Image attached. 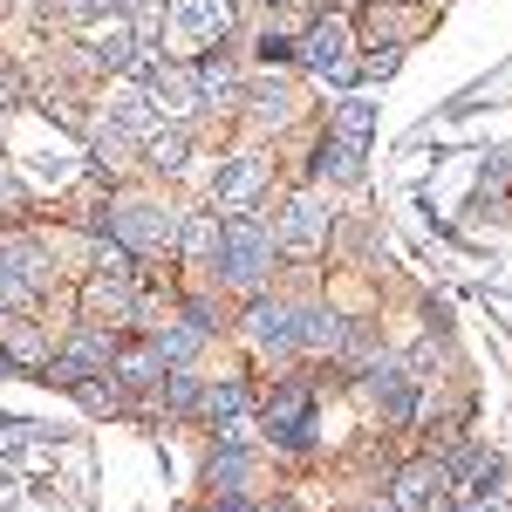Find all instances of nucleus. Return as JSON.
Wrapping results in <instances>:
<instances>
[{
	"instance_id": "obj_16",
	"label": "nucleus",
	"mask_w": 512,
	"mask_h": 512,
	"mask_svg": "<svg viewBox=\"0 0 512 512\" xmlns=\"http://www.w3.org/2000/svg\"><path fill=\"white\" fill-rule=\"evenodd\" d=\"M151 117H158V110H151L144 89H117V96H110V123H117L123 137H151Z\"/></svg>"
},
{
	"instance_id": "obj_13",
	"label": "nucleus",
	"mask_w": 512,
	"mask_h": 512,
	"mask_svg": "<svg viewBox=\"0 0 512 512\" xmlns=\"http://www.w3.org/2000/svg\"><path fill=\"white\" fill-rule=\"evenodd\" d=\"M294 315H301V349L342 355V335H349V321H342V315H328V308H294Z\"/></svg>"
},
{
	"instance_id": "obj_27",
	"label": "nucleus",
	"mask_w": 512,
	"mask_h": 512,
	"mask_svg": "<svg viewBox=\"0 0 512 512\" xmlns=\"http://www.w3.org/2000/svg\"><path fill=\"white\" fill-rule=\"evenodd\" d=\"M178 246L185 253H219V219H185L178 226Z\"/></svg>"
},
{
	"instance_id": "obj_24",
	"label": "nucleus",
	"mask_w": 512,
	"mask_h": 512,
	"mask_svg": "<svg viewBox=\"0 0 512 512\" xmlns=\"http://www.w3.org/2000/svg\"><path fill=\"white\" fill-rule=\"evenodd\" d=\"M369 130H376V110H369V103H342V110H335V137L369 144Z\"/></svg>"
},
{
	"instance_id": "obj_1",
	"label": "nucleus",
	"mask_w": 512,
	"mask_h": 512,
	"mask_svg": "<svg viewBox=\"0 0 512 512\" xmlns=\"http://www.w3.org/2000/svg\"><path fill=\"white\" fill-rule=\"evenodd\" d=\"M212 260H219V274L233 280V287H246V294H253L260 280L274 274V233H267L260 219H226V226H219V253H212Z\"/></svg>"
},
{
	"instance_id": "obj_18",
	"label": "nucleus",
	"mask_w": 512,
	"mask_h": 512,
	"mask_svg": "<svg viewBox=\"0 0 512 512\" xmlns=\"http://www.w3.org/2000/svg\"><path fill=\"white\" fill-rule=\"evenodd\" d=\"M198 342H205V328H198V321H185V328H158V342H151V349H158V362L185 369V362L198 355Z\"/></svg>"
},
{
	"instance_id": "obj_37",
	"label": "nucleus",
	"mask_w": 512,
	"mask_h": 512,
	"mask_svg": "<svg viewBox=\"0 0 512 512\" xmlns=\"http://www.w3.org/2000/svg\"><path fill=\"white\" fill-rule=\"evenodd\" d=\"M472 512H492V506H472Z\"/></svg>"
},
{
	"instance_id": "obj_17",
	"label": "nucleus",
	"mask_w": 512,
	"mask_h": 512,
	"mask_svg": "<svg viewBox=\"0 0 512 512\" xmlns=\"http://www.w3.org/2000/svg\"><path fill=\"white\" fill-rule=\"evenodd\" d=\"M198 403H205V417L226 431V424H246V390L239 383H212V390H198Z\"/></svg>"
},
{
	"instance_id": "obj_8",
	"label": "nucleus",
	"mask_w": 512,
	"mask_h": 512,
	"mask_svg": "<svg viewBox=\"0 0 512 512\" xmlns=\"http://www.w3.org/2000/svg\"><path fill=\"white\" fill-rule=\"evenodd\" d=\"M171 21L185 41H226L233 28V0H171Z\"/></svg>"
},
{
	"instance_id": "obj_6",
	"label": "nucleus",
	"mask_w": 512,
	"mask_h": 512,
	"mask_svg": "<svg viewBox=\"0 0 512 512\" xmlns=\"http://www.w3.org/2000/svg\"><path fill=\"white\" fill-rule=\"evenodd\" d=\"M301 62L315 69V76H355V62H349V28L342 21H321V28H308L301 35Z\"/></svg>"
},
{
	"instance_id": "obj_28",
	"label": "nucleus",
	"mask_w": 512,
	"mask_h": 512,
	"mask_svg": "<svg viewBox=\"0 0 512 512\" xmlns=\"http://www.w3.org/2000/svg\"><path fill=\"white\" fill-rule=\"evenodd\" d=\"M96 280H117V287H130V246H123V239H110V246L96 253Z\"/></svg>"
},
{
	"instance_id": "obj_21",
	"label": "nucleus",
	"mask_w": 512,
	"mask_h": 512,
	"mask_svg": "<svg viewBox=\"0 0 512 512\" xmlns=\"http://www.w3.org/2000/svg\"><path fill=\"white\" fill-rule=\"evenodd\" d=\"M0 267H7V274H21L28 287H35V280H41V253L28 246V239H0Z\"/></svg>"
},
{
	"instance_id": "obj_35",
	"label": "nucleus",
	"mask_w": 512,
	"mask_h": 512,
	"mask_svg": "<svg viewBox=\"0 0 512 512\" xmlns=\"http://www.w3.org/2000/svg\"><path fill=\"white\" fill-rule=\"evenodd\" d=\"M7 103H14V89H7V82H0V117H7Z\"/></svg>"
},
{
	"instance_id": "obj_32",
	"label": "nucleus",
	"mask_w": 512,
	"mask_h": 512,
	"mask_svg": "<svg viewBox=\"0 0 512 512\" xmlns=\"http://www.w3.org/2000/svg\"><path fill=\"white\" fill-rule=\"evenodd\" d=\"M76 21H96V14H123V0H69Z\"/></svg>"
},
{
	"instance_id": "obj_5",
	"label": "nucleus",
	"mask_w": 512,
	"mask_h": 512,
	"mask_svg": "<svg viewBox=\"0 0 512 512\" xmlns=\"http://www.w3.org/2000/svg\"><path fill=\"white\" fill-rule=\"evenodd\" d=\"M260 192H267V158H253V151H239L212 171V205H226V212H246Z\"/></svg>"
},
{
	"instance_id": "obj_19",
	"label": "nucleus",
	"mask_w": 512,
	"mask_h": 512,
	"mask_svg": "<svg viewBox=\"0 0 512 512\" xmlns=\"http://www.w3.org/2000/svg\"><path fill=\"white\" fill-rule=\"evenodd\" d=\"M185 158H192V137L185 130H151V164L158 171H185Z\"/></svg>"
},
{
	"instance_id": "obj_14",
	"label": "nucleus",
	"mask_w": 512,
	"mask_h": 512,
	"mask_svg": "<svg viewBox=\"0 0 512 512\" xmlns=\"http://www.w3.org/2000/svg\"><path fill=\"white\" fill-rule=\"evenodd\" d=\"M151 103H158L164 117H192L205 96H198V76H192V69H164V82L151 89Z\"/></svg>"
},
{
	"instance_id": "obj_11",
	"label": "nucleus",
	"mask_w": 512,
	"mask_h": 512,
	"mask_svg": "<svg viewBox=\"0 0 512 512\" xmlns=\"http://www.w3.org/2000/svg\"><path fill=\"white\" fill-rule=\"evenodd\" d=\"M369 396H376V410H383L390 424H410V417H417V383H410L403 369H376V376H369Z\"/></svg>"
},
{
	"instance_id": "obj_29",
	"label": "nucleus",
	"mask_w": 512,
	"mask_h": 512,
	"mask_svg": "<svg viewBox=\"0 0 512 512\" xmlns=\"http://www.w3.org/2000/svg\"><path fill=\"white\" fill-rule=\"evenodd\" d=\"M164 396H171V410H192V403H198V376H185V369L164 376Z\"/></svg>"
},
{
	"instance_id": "obj_3",
	"label": "nucleus",
	"mask_w": 512,
	"mask_h": 512,
	"mask_svg": "<svg viewBox=\"0 0 512 512\" xmlns=\"http://www.w3.org/2000/svg\"><path fill=\"white\" fill-rule=\"evenodd\" d=\"M274 239L287 246V253H301V260L321 253V246H328V205H321V192H294V198H287Z\"/></svg>"
},
{
	"instance_id": "obj_4",
	"label": "nucleus",
	"mask_w": 512,
	"mask_h": 512,
	"mask_svg": "<svg viewBox=\"0 0 512 512\" xmlns=\"http://www.w3.org/2000/svg\"><path fill=\"white\" fill-rule=\"evenodd\" d=\"M246 342L260 355H294L301 349V315L287 301H253L246 308Z\"/></svg>"
},
{
	"instance_id": "obj_25",
	"label": "nucleus",
	"mask_w": 512,
	"mask_h": 512,
	"mask_svg": "<svg viewBox=\"0 0 512 512\" xmlns=\"http://www.w3.org/2000/svg\"><path fill=\"white\" fill-rule=\"evenodd\" d=\"M246 103H253L260 117H287V110H294V96H287V82H253V89H246Z\"/></svg>"
},
{
	"instance_id": "obj_33",
	"label": "nucleus",
	"mask_w": 512,
	"mask_h": 512,
	"mask_svg": "<svg viewBox=\"0 0 512 512\" xmlns=\"http://www.w3.org/2000/svg\"><path fill=\"white\" fill-rule=\"evenodd\" d=\"M362 76H396V48H376V55H369V62H362Z\"/></svg>"
},
{
	"instance_id": "obj_22",
	"label": "nucleus",
	"mask_w": 512,
	"mask_h": 512,
	"mask_svg": "<svg viewBox=\"0 0 512 512\" xmlns=\"http://www.w3.org/2000/svg\"><path fill=\"white\" fill-rule=\"evenodd\" d=\"M164 69H171V62H164V48H158V41H137V48H130V76L144 82V89H158Z\"/></svg>"
},
{
	"instance_id": "obj_23",
	"label": "nucleus",
	"mask_w": 512,
	"mask_h": 512,
	"mask_svg": "<svg viewBox=\"0 0 512 512\" xmlns=\"http://www.w3.org/2000/svg\"><path fill=\"white\" fill-rule=\"evenodd\" d=\"M158 369H164L158 349H130V355H117V362H110V376H117V383H151Z\"/></svg>"
},
{
	"instance_id": "obj_30",
	"label": "nucleus",
	"mask_w": 512,
	"mask_h": 512,
	"mask_svg": "<svg viewBox=\"0 0 512 512\" xmlns=\"http://www.w3.org/2000/svg\"><path fill=\"white\" fill-rule=\"evenodd\" d=\"M212 478H219L226 492H239V478H246V458H239V444H226V458L212 465Z\"/></svg>"
},
{
	"instance_id": "obj_12",
	"label": "nucleus",
	"mask_w": 512,
	"mask_h": 512,
	"mask_svg": "<svg viewBox=\"0 0 512 512\" xmlns=\"http://www.w3.org/2000/svg\"><path fill=\"white\" fill-rule=\"evenodd\" d=\"M267 431H274L280 444H308V390H280L274 403H267Z\"/></svg>"
},
{
	"instance_id": "obj_7",
	"label": "nucleus",
	"mask_w": 512,
	"mask_h": 512,
	"mask_svg": "<svg viewBox=\"0 0 512 512\" xmlns=\"http://www.w3.org/2000/svg\"><path fill=\"white\" fill-rule=\"evenodd\" d=\"M396 512H451V478L444 465H410L396 478Z\"/></svg>"
},
{
	"instance_id": "obj_15",
	"label": "nucleus",
	"mask_w": 512,
	"mask_h": 512,
	"mask_svg": "<svg viewBox=\"0 0 512 512\" xmlns=\"http://www.w3.org/2000/svg\"><path fill=\"white\" fill-rule=\"evenodd\" d=\"M198 76V96L212 103V110H233V103H246V82L226 69V62H205V69H192Z\"/></svg>"
},
{
	"instance_id": "obj_10",
	"label": "nucleus",
	"mask_w": 512,
	"mask_h": 512,
	"mask_svg": "<svg viewBox=\"0 0 512 512\" xmlns=\"http://www.w3.org/2000/svg\"><path fill=\"white\" fill-rule=\"evenodd\" d=\"M130 48H137V35H130L123 14H96V21H89V55H96L103 69H130Z\"/></svg>"
},
{
	"instance_id": "obj_20",
	"label": "nucleus",
	"mask_w": 512,
	"mask_h": 512,
	"mask_svg": "<svg viewBox=\"0 0 512 512\" xmlns=\"http://www.w3.org/2000/svg\"><path fill=\"white\" fill-rule=\"evenodd\" d=\"M321 171H328V178H362V144L328 137V144H321Z\"/></svg>"
},
{
	"instance_id": "obj_2",
	"label": "nucleus",
	"mask_w": 512,
	"mask_h": 512,
	"mask_svg": "<svg viewBox=\"0 0 512 512\" xmlns=\"http://www.w3.org/2000/svg\"><path fill=\"white\" fill-rule=\"evenodd\" d=\"M110 233L123 246H178V212H164L151 198H123L117 212H110Z\"/></svg>"
},
{
	"instance_id": "obj_34",
	"label": "nucleus",
	"mask_w": 512,
	"mask_h": 512,
	"mask_svg": "<svg viewBox=\"0 0 512 512\" xmlns=\"http://www.w3.org/2000/svg\"><path fill=\"white\" fill-rule=\"evenodd\" d=\"M96 158H103V164L123 158V130H103V137H96Z\"/></svg>"
},
{
	"instance_id": "obj_38",
	"label": "nucleus",
	"mask_w": 512,
	"mask_h": 512,
	"mask_svg": "<svg viewBox=\"0 0 512 512\" xmlns=\"http://www.w3.org/2000/svg\"><path fill=\"white\" fill-rule=\"evenodd\" d=\"M267 7H280V0H267Z\"/></svg>"
},
{
	"instance_id": "obj_31",
	"label": "nucleus",
	"mask_w": 512,
	"mask_h": 512,
	"mask_svg": "<svg viewBox=\"0 0 512 512\" xmlns=\"http://www.w3.org/2000/svg\"><path fill=\"white\" fill-rule=\"evenodd\" d=\"M21 301H28V280H21V274H7V267H0V308H21Z\"/></svg>"
},
{
	"instance_id": "obj_26",
	"label": "nucleus",
	"mask_w": 512,
	"mask_h": 512,
	"mask_svg": "<svg viewBox=\"0 0 512 512\" xmlns=\"http://www.w3.org/2000/svg\"><path fill=\"white\" fill-rule=\"evenodd\" d=\"M7 355L14 362H55L48 355V335H35V328H7Z\"/></svg>"
},
{
	"instance_id": "obj_9",
	"label": "nucleus",
	"mask_w": 512,
	"mask_h": 512,
	"mask_svg": "<svg viewBox=\"0 0 512 512\" xmlns=\"http://www.w3.org/2000/svg\"><path fill=\"white\" fill-rule=\"evenodd\" d=\"M110 362H117V342L89 328V335H76V349H69V355H55V376H62V383H82V376H103Z\"/></svg>"
},
{
	"instance_id": "obj_36",
	"label": "nucleus",
	"mask_w": 512,
	"mask_h": 512,
	"mask_svg": "<svg viewBox=\"0 0 512 512\" xmlns=\"http://www.w3.org/2000/svg\"><path fill=\"white\" fill-rule=\"evenodd\" d=\"M369 512H396V499H376V506H369Z\"/></svg>"
}]
</instances>
